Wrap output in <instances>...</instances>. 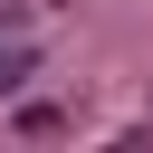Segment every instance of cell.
Returning <instances> with one entry per match:
<instances>
[{
  "label": "cell",
  "instance_id": "cell-1",
  "mask_svg": "<svg viewBox=\"0 0 153 153\" xmlns=\"http://www.w3.org/2000/svg\"><path fill=\"white\" fill-rule=\"evenodd\" d=\"M10 19H19V10H10V0H0V29H10Z\"/></svg>",
  "mask_w": 153,
  "mask_h": 153
}]
</instances>
